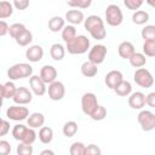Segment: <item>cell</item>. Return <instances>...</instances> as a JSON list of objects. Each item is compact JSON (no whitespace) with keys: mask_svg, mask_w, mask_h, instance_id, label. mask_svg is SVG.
<instances>
[{"mask_svg":"<svg viewBox=\"0 0 155 155\" xmlns=\"http://www.w3.org/2000/svg\"><path fill=\"white\" fill-rule=\"evenodd\" d=\"M65 48L70 54H84L90 51V39L86 35H76L70 41L65 42Z\"/></svg>","mask_w":155,"mask_h":155,"instance_id":"6da1fadb","label":"cell"},{"mask_svg":"<svg viewBox=\"0 0 155 155\" xmlns=\"http://www.w3.org/2000/svg\"><path fill=\"white\" fill-rule=\"evenodd\" d=\"M31 75L33 67L28 63H16L7 70V76L10 78V80H21L24 78H30Z\"/></svg>","mask_w":155,"mask_h":155,"instance_id":"7a4b0ae2","label":"cell"},{"mask_svg":"<svg viewBox=\"0 0 155 155\" xmlns=\"http://www.w3.org/2000/svg\"><path fill=\"white\" fill-rule=\"evenodd\" d=\"M124 21V15L119 5L110 4L105 8V22L110 27H119Z\"/></svg>","mask_w":155,"mask_h":155,"instance_id":"3957f363","label":"cell"},{"mask_svg":"<svg viewBox=\"0 0 155 155\" xmlns=\"http://www.w3.org/2000/svg\"><path fill=\"white\" fill-rule=\"evenodd\" d=\"M133 80H134V82L138 85V86H140V87H143V88H149V87H151L153 86V84H154V76L151 75V73L148 70V69H145V68H138L136 71H134V74H133Z\"/></svg>","mask_w":155,"mask_h":155,"instance_id":"277c9868","label":"cell"},{"mask_svg":"<svg viewBox=\"0 0 155 155\" xmlns=\"http://www.w3.org/2000/svg\"><path fill=\"white\" fill-rule=\"evenodd\" d=\"M99 103L97 99V96L92 92H86L82 94L81 97V109L84 111V114H86L87 116H91L92 113L98 108Z\"/></svg>","mask_w":155,"mask_h":155,"instance_id":"5b68a950","label":"cell"},{"mask_svg":"<svg viewBox=\"0 0 155 155\" xmlns=\"http://www.w3.org/2000/svg\"><path fill=\"white\" fill-rule=\"evenodd\" d=\"M137 120L140 125V128L145 132H150L155 128V114L150 110H140Z\"/></svg>","mask_w":155,"mask_h":155,"instance_id":"8992f818","label":"cell"},{"mask_svg":"<svg viewBox=\"0 0 155 155\" xmlns=\"http://www.w3.org/2000/svg\"><path fill=\"white\" fill-rule=\"evenodd\" d=\"M108 53V48L105 45H102V44H97L94 46H92L88 51V61H91L92 63L94 64H102L105 59V56Z\"/></svg>","mask_w":155,"mask_h":155,"instance_id":"52a82bcc","label":"cell"},{"mask_svg":"<svg viewBox=\"0 0 155 155\" xmlns=\"http://www.w3.org/2000/svg\"><path fill=\"white\" fill-rule=\"evenodd\" d=\"M29 115H30L29 114V109L27 107H22L21 104L11 105L6 110V116L10 120H13V121H23V120H27Z\"/></svg>","mask_w":155,"mask_h":155,"instance_id":"ba28073f","label":"cell"},{"mask_svg":"<svg viewBox=\"0 0 155 155\" xmlns=\"http://www.w3.org/2000/svg\"><path fill=\"white\" fill-rule=\"evenodd\" d=\"M47 92H48V97L52 101H61L63 99L64 94H65V87H64V84L62 81H53L48 85V88H47Z\"/></svg>","mask_w":155,"mask_h":155,"instance_id":"9c48e42d","label":"cell"},{"mask_svg":"<svg viewBox=\"0 0 155 155\" xmlns=\"http://www.w3.org/2000/svg\"><path fill=\"white\" fill-rule=\"evenodd\" d=\"M29 86L31 92L36 96H44L47 91L46 82L40 78V75H31L29 78Z\"/></svg>","mask_w":155,"mask_h":155,"instance_id":"30bf717a","label":"cell"},{"mask_svg":"<svg viewBox=\"0 0 155 155\" xmlns=\"http://www.w3.org/2000/svg\"><path fill=\"white\" fill-rule=\"evenodd\" d=\"M33 99V94L27 88V87H17V91L12 98V101L16 103V104H21V105H25V104H29Z\"/></svg>","mask_w":155,"mask_h":155,"instance_id":"8fae6325","label":"cell"},{"mask_svg":"<svg viewBox=\"0 0 155 155\" xmlns=\"http://www.w3.org/2000/svg\"><path fill=\"white\" fill-rule=\"evenodd\" d=\"M147 104L145 102V94L143 92H132L130 96H128V105L134 109V110H139V109H143V107Z\"/></svg>","mask_w":155,"mask_h":155,"instance_id":"7c38bea8","label":"cell"},{"mask_svg":"<svg viewBox=\"0 0 155 155\" xmlns=\"http://www.w3.org/2000/svg\"><path fill=\"white\" fill-rule=\"evenodd\" d=\"M42 57H44V48L40 45H33L25 50V58L29 62H33V63L40 62Z\"/></svg>","mask_w":155,"mask_h":155,"instance_id":"4fadbf2b","label":"cell"},{"mask_svg":"<svg viewBox=\"0 0 155 155\" xmlns=\"http://www.w3.org/2000/svg\"><path fill=\"white\" fill-rule=\"evenodd\" d=\"M124 80V75L120 70H110L104 79V82L107 85V87H109L110 90H114L121 81Z\"/></svg>","mask_w":155,"mask_h":155,"instance_id":"5bb4252c","label":"cell"},{"mask_svg":"<svg viewBox=\"0 0 155 155\" xmlns=\"http://www.w3.org/2000/svg\"><path fill=\"white\" fill-rule=\"evenodd\" d=\"M57 69L53 67V65H50V64H46L44 65L41 69H40V78L46 82V84H51L53 81H56L57 79Z\"/></svg>","mask_w":155,"mask_h":155,"instance_id":"9a60e30c","label":"cell"},{"mask_svg":"<svg viewBox=\"0 0 155 155\" xmlns=\"http://www.w3.org/2000/svg\"><path fill=\"white\" fill-rule=\"evenodd\" d=\"M136 52L134 45L131 41H122L117 47V53L124 59H130V57Z\"/></svg>","mask_w":155,"mask_h":155,"instance_id":"2e32d148","label":"cell"},{"mask_svg":"<svg viewBox=\"0 0 155 155\" xmlns=\"http://www.w3.org/2000/svg\"><path fill=\"white\" fill-rule=\"evenodd\" d=\"M65 21H68V23H70L73 25L80 24L85 21L84 12L80 11V10H69L65 13Z\"/></svg>","mask_w":155,"mask_h":155,"instance_id":"e0dca14e","label":"cell"},{"mask_svg":"<svg viewBox=\"0 0 155 155\" xmlns=\"http://www.w3.org/2000/svg\"><path fill=\"white\" fill-rule=\"evenodd\" d=\"M27 124L29 127H33V128H40L44 126L45 124V115L42 113H31L28 119H27Z\"/></svg>","mask_w":155,"mask_h":155,"instance_id":"ac0fdd59","label":"cell"},{"mask_svg":"<svg viewBox=\"0 0 155 155\" xmlns=\"http://www.w3.org/2000/svg\"><path fill=\"white\" fill-rule=\"evenodd\" d=\"M101 25H104V21L99 17V16H97V15H91V16H88L85 21H84V27H85V29L90 33L91 30H93L94 28H97V27H101Z\"/></svg>","mask_w":155,"mask_h":155,"instance_id":"d6986e66","label":"cell"},{"mask_svg":"<svg viewBox=\"0 0 155 155\" xmlns=\"http://www.w3.org/2000/svg\"><path fill=\"white\" fill-rule=\"evenodd\" d=\"M64 27H65V19L63 17H61V16H53L48 21V29L52 33L62 31Z\"/></svg>","mask_w":155,"mask_h":155,"instance_id":"ffe728a7","label":"cell"},{"mask_svg":"<svg viewBox=\"0 0 155 155\" xmlns=\"http://www.w3.org/2000/svg\"><path fill=\"white\" fill-rule=\"evenodd\" d=\"M80 70H81V74L86 78H93L97 75L98 73V68H97V64L92 63L91 61H86L81 64L80 67Z\"/></svg>","mask_w":155,"mask_h":155,"instance_id":"44dd1931","label":"cell"},{"mask_svg":"<svg viewBox=\"0 0 155 155\" xmlns=\"http://www.w3.org/2000/svg\"><path fill=\"white\" fill-rule=\"evenodd\" d=\"M65 50H67V48H65L62 44L56 42V44H53V45L51 46V48H50V56H51V58L54 59V61H62V59L64 58V56H65Z\"/></svg>","mask_w":155,"mask_h":155,"instance_id":"7402d4cb","label":"cell"},{"mask_svg":"<svg viewBox=\"0 0 155 155\" xmlns=\"http://www.w3.org/2000/svg\"><path fill=\"white\" fill-rule=\"evenodd\" d=\"M115 93L120 97H128L132 93V85L130 81L127 80H122L115 88H114Z\"/></svg>","mask_w":155,"mask_h":155,"instance_id":"603a6c76","label":"cell"},{"mask_svg":"<svg viewBox=\"0 0 155 155\" xmlns=\"http://www.w3.org/2000/svg\"><path fill=\"white\" fill-rule=\"evenodd\" d=\"M38 136H39V140L42 144H50L53 139V130L48 126H42L40 127Z\"/></svg>","mask_w":155,"mask_h":155,"instance_id":"cb8c5ba5","label":"cell"},{"mask_svg":"<svg viewBox=\"0 0 155 155\" xmlns=\"http://www.w3.org/2000/svg\"><path fill=\"white\" fill-rule=\"evenodd\" d=\"M0 87H1V97L4 99L13 98V96H15V93L17 91V87L12 81H7V82L2 84Z\"/></svg>","mask_w":155,"mask_h":155,"instance_id":"d4e9b609","label":"cell"},{"mask_svg":"<svg viewBox=\"0 0 155 155\" xmlns=\"http://www.w3.org/2000/svg\"><path fill=\"white\" fill-rule=\"evenodd\" d=\"M130 64L133 67V68H142L147 63V56L144 53H140V52H134L130 59H128Z\"/></svg>","mask_w":155,"mask_h":155,"instance_id":"484cf974","label":"cell"},{"mask_svg":"<svg viewBox=\"0 0 155 155\" xmlns=\"http://www.w3.org/2000/svg\"><path fill=\"white\" fill-rule=\"evenodd\" d=\"M149 21V13L143 10H137L132 15V22L137 25H143Z\"/></svg>","mask_w":155,"mask_h":155,"instance_id":"4316f807","label":"cell"},{"mask_svg":"<svg viewBox=\"0 0 155 155\" xmlns=\"http://www.w3.org/2000/svg\"><path fill=\"white\" fill-rule=\"evenodd\" d=\"M13 5L6 0H2L0 2V19H5L7 17H11L13 13Z\"/></svg>","mask_w":155,"mask_h":155,"instance_id":"83f0119b","label":"cell"},{"mask_svg":"<svg viewBox=\"0 0 155 155\" xmlns=\"http://www.w3.org/2000/svg\"><path fill=\"white\" fill-rule=\"evenodd\" d=\"M62 132L67 138L74 137L78 132V124L75 121H67L62 128Z\"/></svg>","mask_w":155,"mask_h":155,"instance_id":"f1b7e54d","label":"cell"},{"mask_svg":"<svg viewBox=\"0 0 155 155\" xmlns=\"http://www.w3.org/2000/svg\"><path fill=\"white\" fill-rule=\"evenodd\" d=\"M76 35H78V34H76V28H75V25H73V24L65 25V27L63 28V30H62V39H63L64 42L70 41V40L74 39Z\"/></svg>","mask_w":155,"mask_h":155,"instance_id":"f546056e","label":"cell"},{"mask_svg":"<svg viewBox=\"0 0 155 155\" xmlns=\"http://www.w3.org/2000/svg\"><path fill=\"white\" fill-rule=\"evenodd\" d=\"M25 30H27V28H25V25H24L23 23H13V24L10 25L8 34L11 35V38L16 39V38H18L22 33H24Z\"/></svg>","mask_w":155,"mask_h":155,"instance_id":"4dcf8cb0","label":"cell"},{"mask_svg":"<svg viewBox=\"0 0 155 155\" xmlns=\"http://www.w3.org/2000/svg\"><path fill=\"white\" fill-rule=\"evenodd\" d=\"M15 40H16L17 45H19V46H28V45L33 41V34H31V31H29V30L27 29L24 33H22V34H21L18 38H16Z\"/></svg>","mask_w":155,"mask_h":155,"instance_id":"1f68e13d","label":"cell"},{"mask_svg":"<svg viewBox=\"0 0 155 155\" xmlns=\"http://www.w3.org/2000/svg\"><path fill=\"white\" fill-rule=\"evenodd\" d=\"M70 155H86V145L82 142H74L69 149Z\"/></svg>","mask_w":155,"mask_h":155,"instance_id":"d6a6232c","label":"cell"},{"mask_svg":"<svg viewBox=\"0 0 155 155\" xmlns=\"http://www.w3.org/2000/svg\"><path fill=\"white\" fill-rule=\"evenodd\" d=\"M27 126L25 125H23V124H17V125H15L13 126V128H12V137L16 139V140H22V138H23V136H24V133H25V131H27Z\"/></svg>","mask_w":155,"mask_h":155,"instance_id":"836d02e7","label":"cell"},{"mask_svg":"<svg viewBox=\"0 0 155 155\" xmlns=\"http://www.w3.org/2000/svg\"><path fill=\"white\" fill-rule=\"evenodd\" d=\"M140 35H142V39L145 40H155V25H145L142 31H140Z\"/></svg>","mask_w":155,"mask_h":155,"instance_id":"e575fe53","label":"cell"},{"mask_svg":"<svg viewBox=\"0 0 155 155\" xmlns=\"http://www.w3.org/2000/svg\"><path fill=\"white\" fill-rule=\"evenodd\" d=\"M143 53L148 57H155V40H145L143 44Z\"/></svg>","mask_w":155,"mask_h":155,"instance_id":"d590c367","label":"cell"},{"mask_svg":"<svg viewBox=\"0 0 155 155\" xmlns=\"http://www.w3.org/2000/svg\"><path fill=\"white\" fill-rule=\"evenodd\" d=\"M36 137H38V134H36V132H35V128H33V127H28L21 142L27 143V144H33V143L36 140Z\"/></svg>","mask_w":155,"mask_h":155,"instance_id":"8d00e7d4","label":"cell"},{"mask_svg":"<svg viewBox=\"0 0 155 155\" xmlns=\"http://www.w3.org/2000/svg\"><path fill=\"white\" fill-rule=\"evenodd\" d=\"M67 4L75 8H88L92 4V0H67Z\"/></svg>","mask_w":155,"mask_h":155,"instance_id":"74e56055","label":"cell"},{"mask_svg":"<svg viewBox=\"0 0 155 155\" xmlns=\"http://www.w3.org/2000/svg\"><path fill=\"white\" fill-rule=\"evenodd\" d=\"M90 117L94 121H102L107 117V109L103 105H98V108L92 113V115Z\"/></svg>","mask_w":155,"mask_h":155,"instance_id":"f35d334b","label":"cell"},{"mask_svg":"<svg viewBox=\"0 0 155 155\" xmlns=\"http://www.w3.org/2000/svg\"><path fill=\"white\" fill-rule=\"evenodd\" d=\"M90 34L96 40H103L107 36V30H105V27L104 25H101V27H97L93 30H91Z\"/></svg>","mask_w":155,"mask_h":155,"instance_id":"ab89813d","label":"cell"},{"mask_svg":"<svg viewBox=\"0 0 155 155\" xmlns=\"http://www.w3.org/2000/svg\"><path fill=\"white\" fill-rule=\"evenodd\" d=\"M16 151H17L18 155H31L33 151H34V149H33L31 144H27V143L21 142L19 145H17Z\"/></svg>","mask_w":155,"mask_h":155,"instance_id":"60d3db41","label":"cell"},{"mask_svg":"<svg viewBox=\"0 0 155 155\" xmlns=\"http://www.w3.org/2000/svg\"><path fill=\"white\" fill-rule=\"evenodd\" d=\"M144 0H124V5L132 11H137L140 8V6L143 5Z\"/></svg>","mask_w":155,"mask_h":155,"instance_id":"b9f144b4","label":"cell"},{"mask_svg":"<svg viewBox=\"0 0 155 155\" xmlns=\"http://www.w3.org/2000/svg\"><path fill=\"white\" fill-rule=\"evenodd\" d=\"M0 153L2 155H7V154L11 153V144L5 139L0 140Z\"/></svg>","mask_w":155,"mask_h":155,"instance_id":"7bdbcfd3","label":"cell"},{"mask_svg":"<svg viewBox=\"0 0 155 155\" xmlns=\"http://www.w3.org/2000/svg\"><path fill=\"white\" fill-rule=\"evenodd\" d=\"M29 4H30L29 0H13V6H15V8L19 10V11L28 8Z\"/></svg>","mask_w":155,"mask_h":155,"instance_id":"ee69618b","label":"cell"},{"mask_svg":"<svg viewBox=\"0 0 155 155\" xmlns=\"http://www.w3.org/2000/svg\"><path fill=\"white\" fill-rule=\"evenodd\" d=\"M102 151L96 144H88L86 147V155H99Z\"/></svg>","mask_w":155,"mask_h":155,"instance_id":"f6af8a7d","label":"cell"},{"mask_svg":"<svg viewBox=\"0 0 155 155\" xmlns=\"http://www.w3.org/2000/svg\"><path fill=\"white\" fill-rule=\"evenodd\" d=\"M10 132V122L7 120H1V126H0V136L4 137Z\"/></svg>","mask_w":155,"mask_h":155,"instance_id":"bcb514c9","label":"cell"},{"mask_svg":"<svg viewBox=\"0 0 155 155\" xmlns=\"http://www.w3.org/2000/svg\"><path fill=\"white\" fill-rule=\"evenodd\" d=\"M145 102L150 108H155V92H150L145 96Z\"/></svg>","mask_w":155,"mask_h":155,"instance_id":"7dc6e473","label":"cell"},{"mask_svg":"<svg viewBox=\"0 0 155 155\" xmlns=\"http://www.w3.org/2000/svg\"><path fill=\"white\" fill-rule=\"evenodd\" d=\"M8 30H10V25L4 19H1L0 21V35L1 36H5L8 33Z\"/></svg>","mask_w":155,"mask_h":155,"instance_id":"c3c4849f","label":"cell"},{"mask_svg":"<svg viewBox=\"0 0 155 155\" xmlns=\"http://www.w3.org/2000/svg\"><path fill=\"white\" fill-rule=\"evenodd\" d=\"M41 155H54V151L50 150V149H45V150L41 151Z\"/></svg>","mask_w":155,"mask_h":155,"instance_id":"681fc988","label":"cell"},{"mask_svg":"<svg viewBox=\"0 0 155 155\" xmlns=\"http://www.w3.org/2000/svg\"><path fill=\"white\" fill-rule=\"evenodd\" d=\"M145 2H147L150 7H154V8H155V0H145Z\"/></svg>","mask_w":155,"mask_h":155,"instance_id":"f907efd6","label":"cell"}]
</instances>
